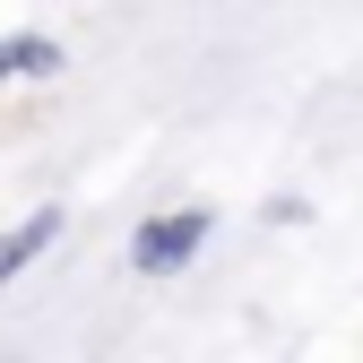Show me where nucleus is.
Segmentation results:
<instances>
[{
    "label": "nucleus",
    "instance_id": "obj_1",
    "mask_svg": "<svg viewBox=\"0 0 363 363\" xmlns=\"http://www.w3.org/2000/svg\"><path fill=\"white\" fill-rule=\"evenodd\" d=\"M208 242V208H173V216H147L139 234H130V268H147V277H173L182 259Z\"/></svg>",
    "mask_w": 363,
    "mask_h": 363
},
{
    "label": "nucleus",
    "instance_id": "obj_2",
    "mask_svg": "<svg viewBox=\"0 0 363 363\" xmlns=\"http://www.w3.org/2000/svg\"><path fill=\"white\" fill-rule=\"evenodd\" d=\"M61 234V208H43V216H26V225H9V234H0V286H9L18 277V268L43 251V242H52Z\"/></svg>",
    "mask_w": 363,
    "mask_h": 363
},
{
    "label": "nucleus",
    "instance_id": "obj_3",
    "mask_svg": "<svg viewBox=\"0 0 363 363\" xmlns=\"http://www.w3.org/2000/svg\"><path fill=\"white\" fill-rule=\"evenodd\" d=\"M52 61H61V52H52V43H35V35H18V43H0V78H43Z\"/></svg>",
    "mask_w": 363,
    "mask_h": 363
}]
</instances>
